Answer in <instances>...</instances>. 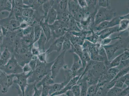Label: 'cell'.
<instances>
[{"instance_id": "ee69618b", "label": "cell", "mask_w": 129, "mask_h": 96, "mask_svg": "<svg viewBox=\"0 0 129 96\" xmlns=\"http://www.w3.org/2000/svg\"><path fill=\"white\" fill-rule=\"evenodd\" d=\"M78 4L79 5V6L83 9H84V8L88 7L87 3L85 1H78Z\"/></svg>"}, {"instance_id": "484cf974", "label": "cell", "mask_w": 129, "mask_h": 96, "mask_svg": "<svg viewBox=\"0 0 129 96\" xmlns=\"http://www.w3.org/2000/svg\"><path fill=\"white\" fill-rule=\"evenodd\" d=\"M2 8L0 12L3 10H6L11 12L12 9V5L9 1H2Z\"/></svg>"}, {"instance_id": "7c38bea8", "label": "cell", "mask_w": 129, "mask_h": 96, "mask_svg": "<svg viewBox=\"0 0 129 96\" xmlns=\"http://www.w3.org/2000/svg\"><path fill=\"white\" fill-rule=\"evenodd\" d=\"M118 28L117 27L109 28L104 29L98 33L97 34L100 36L99 38L102 40L104 38H107L110 35L114 33L118 32Z\"/></svg>"}, {"instance_id": "2e32d148", "label": "cell", "mask_w": 129, "mask_h": 96, "mask_svg": "<svg viewBox=\"0 0 129 96\" xmlns=\"http://www.w3.org/2000/svg\"><path fill=\"white\" fill-rule=\"evenodd\" d=\"M11 57V53L7 48L3 51L0 58V68L5 66Z\"/></svg>"}, {"instance_id": "603a6c76", "label": "cell", "mask_w": 129, "mask_h": 96, "mask_svg": "<svg viewBox=\"0 0 129 96\" xmlns=\"http://www.w3.org/2000/svg\"><path fill=\"white\" fill-rule=\"evenodd\" d=\"M83 81L79 84L81 86V94L80 96H87V92L88 88L87 83L86 79H83Z\"/></svg>"}, {"instance_id": "ab89813d", "label": "cell", "mask_w": 129, "mask_h": 96, "mask_svg": "<svg viewBox=\"0 0 129 96\" xmlns=\"http://www.w3.org/2000/svg\"><path fill=\"white\" fill-rule=\"evenodd\" d=\"M22 68H23V72L25 73H28L32 71V70L28 64H25L22 67Z\"/></svg>"}, {"instance_id": "83f0119b", "label": "cell", "mask_w": 129, "mask_h": 96, "mask_svg": "<svg viewBox=\"0 0 129 96\" xmlns=\"http://www.w3.org/2000/svg\"><path fill=\"white\" fill-rule=\"evenodd\" d=\"M98 90L97 85H93L87 88V96H95Z\"/></svg>"}, {"instance_id": "4fadbf2b", "label": "cell", "mask_w": 129, "mask_h": 96, "mask_svg": "<svg viewBox=\"0 0 129 96\" xmlns=\"http://www.w3.org/2000/svg\"><path fill=\"white\" fill-rule=\"evenodd\" d=\"M54 84L53 79L51 77V73L46 76L36 84V86L37 88H41L43 85H51Z\"/></svg>"}, {"instance_id": "60d3db41", "label": "cell", "mask_w": 129, "mask_h": 96, "mask_svg": "<svg viewBox=\"0 0 129 96\" xmlns=\"http://www.w3.org/2000/svg\"><path fill=\"white\" fill-rule=\"evenodd\" d=\"M73 20L71 21V30H75L77 31H79L80 32V30H79V29L77 27V24H76V23Z\"/></svg>"}, {"instance_id": "f1b7e54d", "label": "cell", "mask_w": 129, "mask_h": 96, "mask_svg": "<svg viewBox=\"0 0 129 96\" xmlns=\"http://www.w3.org/2000/svg\"><path fill=\"white\" fill-rule=\"evenodd\" d=\"M119 28H118V31H122L126 30L128 26L129 20H122L120 21L119 23Z\"/></svg>"}, {"instance_id": "d590c367", "label": "cell", "mask_w": 129, "mask_h": 96, "mask_svg": "<svg viewBox=\"0 0 129 96\" xmlns=\"http://www.w3.org/2000/svg\"><path fill=\"white\" fill-rule=\"evenodd\" d=\"M34 30H33L32 27L28 26L26 28H25L23 29V36H26L30 34Z\"/></svg>"}, {"instance_id": "f6af8a7d", "label": "cell", "mask_w": 129, "mask_h": 96, "mask_svg": "<svg viewBox=\"0 0 129 96\" xmlns=\"http://www.w3.org/2000/svg\"><path fill=\"white\" fill-rule=\"evenodd\" d=\"M42 88H37L35 85L34 87V92L33 96H41V93Z\"/></svg>"}, {"instance_id": "44dd1931", "label": "cell", "mask_w": 129, "mask_h": 96, "mask_svg": "<svg viewBox=\"0 0 129 96\" xmlns=\"http://www.w3.org/2000/svg\"><path fill=\"white\" fill-rule=\"evenodd\" d=\"M122 89L114 86L108 91L107 95L108 96H117L123 91Z\"/></svg>"}, {"instance_id": "4dcf8cb0", "label": "cell", "mask_w": 129, "mask_h": 96, "mask_svg": "<svg viewBox=\"0 0 129 96\" xmlns=\"http://www.w3.org/2000/svg\"><path fill=\"white\" fill-rule=\"evenodd\" d=\"M71 44L70 41V40L67 37H65L64 38V42H63L62 48V50L63 51H65L66 52L67 50H69L71 47Z\"/></svg>"}, {"instance_id": "d6986e66", "label": "cell", "mask_w": 129, "mask_h": 96, "mask_svg": "<svg viewBox=\"0 0 129 96\" xmlns=\"http://www.w3.org/2000/svg\"><path fill=\"white\" fill-rule=\"evenodd\" d=\"M42 29L40 25H36L35 26L34 30V39L33 44L38 41L40 37L42 32Z\"/></svg>"}, {"instance_id": "7dc6e473", "label": "cell", "mask_w": 129, "mask_h": 96, "mask_svg": "<svg viewBox=\"0 0 129 96\" xmlns=\"http://www.w3.org/2000/svg\"><path fill=\"white\" fill-rule=\"evenodd\" d=\"M27 26V25L26 23H21L20 25V28L23 29L25 28Z\"/></svg>"}, {"instance_id": "f35d334b", "label": "cell", "mask_w": 129, "mask_h": 96, "mask_svg": "<svg viewBox=\"0 0 129 96\" xmlns=\"http://www.w3.org/2000/svg\"><path fill=\"white\" fill-rule=\"evenodd\" d=\"M99 5L101 8H106L108 7L109 6L108 1H99Z\"/></svg>"}, {"instance_id": "f907efd6", "label": "cell", "mask_w": 129, "mask_h": 96, "mask_svg": "<svg viewBox=\"0 0 129 96\" xmlns=\"http://www.w3.org/2000/svg\"><path fill=\"white\" fill-rule=\"evenodd\" d=\"M20 92L19 93V95H18V96H23V95L22 94V92H21L20 90L19 89V91Z\"/></svg>"}, {"instance_id": "3957f363", "label": "cell", "mask_w": 129, "mask_h": 96, "mask_svg": "<svg viewBox=\"0 0 129 96\" xmlns=\"http://www.w3.org/2000/svg\"><path fill=\"white\" fill-rule=\"evenodd\" d=\"M115 13L107 8H101L95 16V25H98L105 21H110L114 18Z\"/></svg>"}, {"instance_id": "7bdbcfd3", "label": "cell", "mask_w": 129, "mask_h": 96, "mask_svg": "<svg viewBox=\"0 0 129 96\" xmlns=\"http://www.w3.org/2000/svg\"><path fill=\"white\" fill-rule=\"evenodd\" d=\"M129 95V87H126L117 96H128Z\"/></svg>"}, {"instance_id": "9a60e30c", "label": "cell", "mask_w": 129, "mask_h": 96, "mask_svg": "<svg viewBox=\"0 0 129 96\" xmlns=\"http://www.w3.org/2000/svg\"><path fill=\"white\" fill-rule=\"evenodd\" d=\"M57 11L53 7L50 9L46 17V20L49 25L53 24L57 19Z\"/></svg>"}, {"instance_id": "277c9868", "label": "cell", "mask_w": 129, "mask_h": 96, "mask_svg": "<svg viewBox=\"0 0 129 96\" xmlns=\"http://www.w3.org/2000/svg\"><path fill=\"white\" fill-rule=\"evenodd\" d=\"M15 74L7 75L1 71L0 73V85L2 86L1 92L2 93H7L9 88L14 83Z\"/></svg>"}, {"instance_id": "b9f144b4", "label": "cell", "mask_w": 129, "mask_h": 96, "mask_svg": "<svg viewBox=\"0 0 129 96\" xmlns=\"http://www.w3.org/2000/svg\"><path fill=\"white\" fill-rule=\"evenodd\" d=\"M31 53L33 56H38L40 53V52L39 49L35 47L31 48Z\"/></svg>"}, {"instance_id": "5bb4252c", "label": "cell", "mask_w": 129, "mask_h": 96, "mask_svg": "<svg viewBox=\"0 0 129 96\" xmlns=\"http://www.w3.org/2000/svg\"><path fill=\"white\" fill-rule=\"evenodd\" d=\"M74 63L71 71L75 73L83 67L82 63L79 56L75 53L74 54Z\"/></svg>"}, {"instance_id": "52a82bcc", "label": "cell", "mask_w": 129, "mask_h": 96, "mask_svg": "<svg viewBox=\"0 0 129 96\" xmlns=\"http://www.w3.org/2000/svg\"><path fill=\"white\" fill-rule=\"evenodd\" d=\"M122 40H119L113 44L103 46L106 51L108 60L111 61L112 57L117 50L121 47H122Z\"/></svg>"}, {"instance_id": "8992f818", "label": "cell", "mask_w": 129, "mask_h": 96, "mask_svg": "<svg viewBox=\"0 0 129 96\" xmlns=\"http://www.w3.org/2000/svg\"><path fill=\"white\" fill-rule=\"evenodd\" d=\"M31 72L32 71L28 73L23 72L15 74V78L16 79L14 80V82L19 86L23 96H24L26 88L28 85V78L30 76Z\"/></svg>"}, {"instance_id": "836d02e7", "label": "cell", "mask_w": 129, "mask_h": 96, "mask_svg": "<svg viewBox=\"0 0 129 96\" xmlns=\"http://www.w3.org/2000/svg\"><path fill=\"white\" fill-rule=\"evenodd\" d=\"M119 37H116L115 38H104V39L102 40L101 41V44L103 45V46H104V45H106L109 44L112 40L117 39V38H119Z\"/></svg>"}, {"instance_id": "5b68a950", "label": "cell", "mask_w": 129, "mask_h": 96, "mask_svg": "<svg viewBox=\"0 0 129 96\" xmlns=\"http://www.w3.org/2000/svg\"><path fill=\"white\" fill-rule=\"evenodd\" d=\"M65 51H63L58 56L56 59L54 60V62L51 66V77L54 80L62 68H64L65 65L64 57Z\"/></svg>"}, {"instance_id": "6da1fadb", "label": "cell", "mask_w": 129, "mask_h": 96, "mask_svg": "<svg viewBox=\"0 0 129 96\" xmlns=\"http://www.w3.org/2000/svg\"><path fill=\"white\" fill-rule=\"evenodd\" d=\"M54 62V61L50 63L41 62L38 59L36 68L28 78V84L37 83L47 75L51 73V66Z\"/></svg>"}, {"instance_id": "e0dca14e", "label": "cell", "mask_w": 129, "mask_h": 96, "mask_svg": "<svg viewBox=\"0 0 129 96\" xmlns=\"http://www.w3.org/2000/svg\"><path fill=\"white\" fill-rule=\"evenodd\" d=\"M42 30L44 33L47 39V43L50 40L51 37V30L48 23L47 21L46 20L44 22H42L40 25Z\"/></svg>"}, {"instance_id": "74e56055", "label": "cell", "mask_w": 129, "mask_h": 96, "mask_svg": "<svg viewBox=\"0 0 129 96\" xmlns=\"http://www.w3.org/2000/svg\"><path fill=\"white\" fill-rule=\"evenodd\" d=\"M68 1H61L59 3L60 8L61 9L65 11L67 8L68 4Z\"/></svg>"}, {"instance_id": "7a4b0ae2", "label": "cell", "mask_w": 129, "mask_h": 96, "mask_svg": "<svg viewBox=\"0 0 129 96\" xmlns=\"http://www.w3.org/2000/svg\"><path fill=\"white\" fill-rule=\"evenodd\" d=\"M0 70L7 75L18 74L23 72L22 67L18 64L14 55L11 56L7 63L0 68Z\"/></svg>"}, {"instance_id": "cb8c5ba5", "label": "cell", "mask_w": 129, "mask_h": 96, "mask_svg": "<svg viewBox=\"0 0 129 96\" xmlns=\"http://www.w3.org/2000/svg\"><path fill=\"white\" fill-rule=\"evenodd\" d=\"M129 72V67L127 68H125L122 69L121 70L119 71L118 73L115 76L114 78L111 80V82L116 81V80H118L119 78H121L123 76L126 74L128 73Z\"/></svg>"}, {"instance_id": "db71d44e", "label": "cell", "mask_w": 129, "mask_h": 96, "mask_svg": "<svg viewBox=\"0 0 129 96\" xmlns=\"http://www.w3.org/2000/svg\"><path fill=\"white\" fill-rule=\"evenodd\" d=\"M1 55H0V58H1Z\"/></svg>"}, {"instance_id": "ba28073f", "label": "cell", "mask_w": 129, "mask_h": 96, "mask_svg": "<svg viewBox=\"0 0 129 96\" xmlns=\"http://www.w3.org/2000/svg\"><path fill=\"white\" fill-rule=\"evenodd\" d=\"M69 2V9L70 12L72 13L74 17L77 19H81L84 17L83 11L80 7V6L78 5L75 1L73 2Z\"/></svg>"}, {"instance_id": "8d00e7d4", "label": "cell", "mask_w": 129, "mask_h": 96, "mask_svg": "<svg viewBox=\"0 0 129 96\" xmlns=\"http://www.w3.org/2000/svg\"><path fill=\"white\" fill-rule=\"evenodd\" d=\"M38 59H31L30 62L28 63L29 66H30V68H31L32 71H34V70H35V69L36 68V65H37V61Z\"/></svg>"}, {"instance_id": "c3c4849f", "label": "cell", "mask_w": 129, "mask_h": 96, "mask_svg": "<svg viewBox=\"0 0 129 96\" xmlns=\"http://www.w3.org/2000/svg\"><path fill=\"white\" fill-rule=\"evenodd\" d=\"M121 20H129V14L125 15V16H120L119 17Z\"/></svg>"}, {"instance_id": "681fc988", "label": "cell", "mask_w": 129, "mask_h": 96, "mask_svg": "<svg viewBox=\"0 0 129 96\" xmlns=\"http://www.w3.org/2000/svg\"><path fill=\"white\" fill-rule=\"evenodd\" d=\"M65 94L67 96H74L71 90H70L67 91L65 93Z\"/></svg>"}, {"instance_id": "7402d4cb", "label": "cell", "mask_w": 129, "mask_h": 96, "mask_svg": "<svg viewBox=\"0 0 129 96\" xmlns=\"http://www.w3.org/2000/svg\"><path fill=\"white\" fill-rule=\"evenodd\" d=\"M36 84H28L26 88L24 96H33Z\"/></svg>"}, {"instance_id": "bcb514c9", "label": "cell", "mask_w": 129, "mask_h": 96, "mask_svg": "<svg viewBox=\"0 0 129 96\" xmlns=\"http://www.w3.org/2000/svg\"><path fill=\"white\" fill-rule=\"evenodd\" d=\"M10 24L14 27L16 28L19 26V22L14 19L11 20L10 21Z\"/></svg>"}, {"instance_id": "e575fe53", "label": "cell", "mask_w": 129, "mask_h": 96, "mask_svg": "<svg viewBox=\"0 0 129 96\" xmlns=\"http://www.w3.org/2000/svg\"><path fill=\"white\" fill-rule=\"evenodd\" d=\"M46 52L40 53L38 56V60L41 62H46Z\"/></svg>"}, {"instance_id": "816d5d0a", "label": "cell", "mask_w": 129, "mask_h": 96, "mask_svg": "<svg viewBox=\"0 0 129 96\" xmlns=\"http://www.w3.org/2000/svg\"><path fill=\"white\" fill-rule=\"evenodd\" d=\"M3 39V37L2 36H0V42L2 41Z\"/></svg>"}, {"instance_id": "9c48e42d", "label": "cell", "mask_w": 129, "mask_h": 96, "mask_svg": "<svg viewBox=\"0 0 129 96\" xmlns=\"http://www.w3.org/2000/svg\"><path fill=\"white\" fill-rule=\"evenodd\" d=\"M120 21L119 17H114L111 21H105L100 23L96 27V30L101 31L104 29L113 27L119 24Z\"/></svg>"}, {"instance_id": "d4e9b609", "label": "cell", "mask_w": 129, "mask_h": 96, "mask_svg": "<svg viewBox=\"0 0 129 96\" xmlns=\"http://www.w3.org/2000/svg\"><path fill=\"white\" fill-rule=\"evenodd\" d=\"M34 13V10L30 8L23 9L22 11V15L23 17L27 19H29L32 17Z\"/></svg>"}, {"instance_id": "30bf717a", "label": "cell", "mask_w": 129, "mask_h": 96, "mask_svg": "<svg viewBox=\"0 0 129 96\" xmlns=\"http://www.w3.org/2000/svg\"><path fill=\"white\" fill-rule=\"evenodd\" d=\"M65 38V36H62L56 40L50 45V47L46 52L47 54L51 53L53 51L59 52L62 50L63 42Z\"/></svg>"}, {"instance_id": "ffe728a7", "label": "cell", "mask_w": 129, "mask_h": 96, "mask_svg": "<svg viewBox=\"0 0 129 96\" xmlns=\"http://www.w3.org/2000/svg\"><path fill=\"white\" fill-rule=\"evenodd\" d=\"M123 53L116 57L113 60L111 61L108 65V67L109 68H111L116 67L120 65L121 62V57Z\"/></svg>"}, {"instance_id": "4316f807", "label": "cell", "mask_w": 129, "mask_h": 96, "mask_svg": "<svg viewBox=\"0 0 129 96\" xmlns=\"http://www.w3.org/2000/svg\"><path fill=\"white\" fill-rule=\"evenodd\" d=\"M74 96H80L81 94V86L79 84H77L72 86L71 89Z\"/></svg>"}, {"instance_id": "d6a6232c", "label": "cell", "mask_w": 129, "mask_h": 96, "mask_svg": "<svg viewBox=\"0 0 129 96\" xmlns=\"http://www.w3.org/2000/svg\"><path fill=\"white\" fill-rule=\"evenodd\" d=\"M86 38L91 42L96 43L98 42L100 38L99 36L97 34H93L92 35L87 37Z\"/></svg>"}, {"instance_id": "ac0fdd59", "label": "cell", "mask_w": 129, "mask_h": 96, "mask_svg": "<svg viewBox=\"0 0 129 96\" xmlns=\"http://www.w3.org/2000/svg\"><path fill=\"white\" fill-rule=\"evenodd\" d=\"M37 42L38 43V49L40 53L45 52V46L47 43L46 37L42 30L40 37Z\"/></svg>"}, {"instance_id": "f546056e", "label": "cell", "mask_w": 129, "mask_h": 96, "mask_svg": "<svg viewBox=\"0 0 129 96\" xmlns=\"http://www.w3.org/2000/svg\"><path fill=\"white\" fill-rule=\"evenodd\" d=\"M53 4H51L49 1H47L46 2L43 4V9L44 12L45 17H47L49 10Z\"/></svg>"}, {"instance_id": "f5cc1de1", "label": "cell", "mask_w": 129, "mask_h": 96, "mask_svg": "<svg viewBox=\"0 0 129 96\" xmlns=\"http://www.w3.org/2000/svg\"><path fill=\"white\" fill-rule=\"evenodd\" d=\"M2 31H1V27H0V33H1Z\"/></svg>"}, {"instance_id": "8fae6325", "label": "cell", "mask_w": 129, "mask_h": 96, "mask_svg": "<svg viewBox=\"0 0 129 96\" xmlns=\"http://www.w3.org/2000/svg\"><path fill=\"white\" fill-rule=\"evenodd\" d=\"M33 55L31 52H27L23 54L22 55H18L16 57V59L20 66L23 67L25 64H27L31 60Z\"/></svg>"}, {"instance_id": "1f68e13d", "label": "cell", "mask_w": 129, "mask_h": 96, "mask_svg": "<svg viewBox=\"0 0 129 96\" xmlns=\"http://www.w3.org/2000/svg\"><path fill=\"white\" fill-rule=\"evenodd\" d=\"M50 85H43L42 87L41 96H48Z\"/></svg>"}]
</instances>
